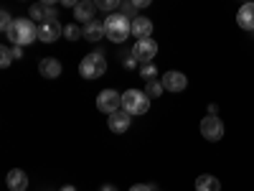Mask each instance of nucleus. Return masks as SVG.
Here are the masks:
<instances>
[{
    "mask_svg": "<svg viewBox=\"0 0 254 191\" xmlns=\"http://www.w3.org/2000/svg\"><path fill=\"white\" fill-rule=\"evenodd\" d=\"M38 38V28L31 18H15L13 20V26L8 31V41H13V46H28L33 44V41Z\"/></svg>",
    "mask_w": 254,
    "mask_h": 191,
    "instance_id": "1",
    "label": "nucleus"
},
{
    "mask_svg": "<svg viewBox=\"0 0 254 191\" xmlns=\"http://www.w3.org/2000/svg\"><path fill=\"white\" fill-rule=\"evenodd\" d=\"M104 36L115 44H122L127 41V36H132V20L125 18L122 13H112L104 18Z\"/></svg>",
    "mask_w": 254,
    "mask_h": 191,
    "instance_id": "2",
    "label": "nucleus"
},
{
    "mask_svg": "<svg viewBox=\"0 0 254 191\" xmlns=\"http://www.w3.org/2000/svg\"><path fill=\"white\" fill-rule=\"evenodd\" d=\"M122 110L127 115H145L150 110V97L145 95V90H127L122 92Z\"/></svg>",
    "mask_w": 254,
    "mask_h": 191,
    "instance_id": "3",
    "label": "nucleus"
},
{
    "mask_svg": "<svg viewBox=\"0 0 254 191\" xmlns=\"http://www.w3.org/2000/svg\"><path fill=\"white\" fill-rule=\"evenodd\" d=\"M104 72H107V61H104V54L102 51H92L81 59L79 64V74L84 79H99Z\"/></svg>",
    "mask_w": 254,
    "mask_h": 191,
    "instance_id": "4",
    "label": "nucleus"
},
{
    "mask_svg": "<svg viewBox=\"0 0 254 191\" xmlns=\"http://www.w3.org/2000/svg\"><path fill=\"white\" fill-rule=\"evenodd\" d=\"M97 110L99 112H107V115L122 110V95L117 90H102L97 95Z\"/></svg>",
    "mask_w": 254,
    "mask_h": 191,
    "instance_id": "5",
    "label": "nucleus"
},
{
    "mask_svg": "<svg viewBox=\"0 0 254 191\" xmlns=\"http://www.w3.org/2000/svg\"><path fill=\"white\" fill-rule=\"evenodd\" d=\"M201 135H203L206 140H211V143H216V140L224 138V122L219 120V115L203 117V122H201Z\"/></svg>",
    "mask_w": 254,
    "mask_h": 191,
    "instance_id": "6",
    "label": "nucleus"
},
{
    "mask_svg": "<svg viewBox=\"0 0 254 191\" xmlns=\"http://www.w3.org/2000/svg\"><path fill=\"white\" fill-rule=\"evenodd\" d=\"M155 54H158V41H153V38H142L132 46V56L142 64H153Z\"/></svg>",
    "mask_w": 254,
    "mask_h": 191,
    "instance_id": "7",
    "label": "nucleus"
},
{
    "mask_svg": "<svg viewBox=\"0 0 254 191\" xmlns=\"http://www.w3.org/2000/svg\"><path fill=\"white\" fill-rule=\"evenodd\" d=\"M130 122H132V115H127L125 110H117L112 115H107V125H110V130L112 133H127L130 130Z\"/></svg>",
    "mask_w": 254,
    "mask_h": 191,
    "instance_id": "8",
    "label": "nucleus"
},
{
    "mask_svg": "<svg viewBox=\"0 0 254 191\" xmlns=\"http://www.w3.org/2000/svg\"><path fill=\"white\" fill-rule=\"evenodd\" d=\"M160 84H163V90H168V92H183L186 84H188V79H186V74H181V72H165L163 79H160Z\"/></svg>",
    "mask_w": 254,
    "mask_h": 191,
    "instance_id": "9",
    "label": "nucleus"
},
{
    "mask_svg": "<svg viewBox=\"0 0 254 191\" xmlns=\"http://www.w3.org/2000/svg\"><path fill=\"white\" fill-rule=\"evenodd\" d=\"M94 13H97V3H89V0H81L74 8V23H84L87 26L89 20H94Z\"/></svg>",
    "mask_w": 254,
    "mask_h": 191,
    "instance_id": "10",
    "label": "nucleus"
},
{
    "mask_svg": "<svg viewBox=\"0 0 254 191\" xmlns=\"http://www.w3.org/2000/svg\"><path fill=\"white\" fill-rule=\"evenodd\" d=\"M61 33H64V28L59 20L56 23H41L38 26V41H44V44H54V41H59Z\"/></svg>",
    "mask_w": 254,
    "mask_h": 191,
    "instance_id": "11",
    "label": "nucleus"
},
{
    "mask_svg": "<svg viewBox=\"0 0 254 191\" xmlns=\"http://www.w3.org/2000/svg\"><path fill=\"white\" fill-rule=\"evenodd\" d=\"M132 36H135L137 41L150 38V36H153V20L145 18V15H137V18L132 20Z\"/></svg>",
    "mask_w": 254,
    "mask_h": 191,
    "instance_id": "12",
    "label": "nucleus"
},
{
    "mask_svg": "<svg viewBox=\"0 0 254 191\" xmlns=\"http://www.w3.org/2000/svg\"><path fill=\"white\" fill-rule=\"evenodd\" d=\"M5 184H8L10 191H26L28 189V176H26V171H20V168H13V171L8 174V179H5Z\"/></svg>",
    "mask_w": 254,
    "mask_h": 191,
    "instance_id": "13",
    "label": "nucleus"
},
{
    "mask_svg": "<svg viewBox=\"0 0 254 191\" xmlns=\"http://www.w3.org/2000/svg\"><path fill=\"white\" fill-rule=\"evenodd\" d=\"M38 74L46 77V79L61 77V61H59V59H44V61L38 64Z\"/></svg>",
    "mask_w": 254,
    "mask_h": 191,
    "instance_id": "14",
    "label": "nucleus"
},
{
    "mask_svg": "<svg viewBox=\"0 0 254 191\" xmlns=\"http://www.w3.org/2000/svg\"><path fill=\"white\" fill-rule=\"evenodd\" d=\"M237 23L244 28V31H254V3H247L239 8L237 13Z\"/></svg>",
    "mask_w": 254,
    "mask_h": 191,
    "instance_id": "15",
    "label": "nucleus"
},
{
    "mask_svg": "<svg viewBox=\"0 0 254 191\" xmlns=\"http://www.w3.org/2000/svg\"><path fill=\"white\" fill-rule=\"evenodd\" d=\"M102 36H104V20H89V23L84 26V38L87 41H94L97 44Z\"/></svg>",
    "mask_w": 254,
    "mask_h": 191,
    "instance_id": "16",
    "label": "nucleus"
},
{
    "mask_svg": "<svg viewBox=\"0 0 254 191\" xmlns=\"http://www.w3.org/2000/svg\"><path fill=\"white\" fill-rule=\"evenodd\" d=\"M219 189H221V184H219V179H216V176L203 174V176H198V179H196V191H219Z\"/></svg>",
    "mask_w": 254,
    "mask_h": 191,
    "instance_id": "17",
    "label": "nucleus"
},
{
    "mask_svg": "<svg viewBox=\"0 0 254 191\" xmlns=\"http://www.w3.org/2000/svg\"><path fill=\"white\" fill-rule=\"evenodd\" d=\"M145 95L150 97V99L160 97V95H163V84H160L158 79H153V82H145Z\"/></svg>",
    "mask_w": 254,
    "mask_h": 191,
    "instance_id": "18",
    "label": "nucleus"
},
{
    "mask_svg": "<svg viewBox=\"0 0 254 191\" xmlns=\"http://www.w3.org/2000/svg\"><path fill=\"white\" fill-rule=\"evenodd\" d=\"M13 61H15V56H13V46H0V67L8 69Z\"/></svg>",
    "mask_w": 254,
    "mask_h": 191,
    "instance_id": "19",
    "label": "nucleus"
},
{
    "mask_svg": "<svg viewBox=\"0 0 254 191\" xmlns=\"http://www.w3.org/2000/svg\"><path fill=\"white\" fill-rule=\"evenodd\" d=\"M120 0H97V10H107L110 15H112V10H117L120 13Z\"/></svg>",
    "mask_w": 254,
    "mask_h": 191,
    "instance_id": "20",
    "label": "nucleus"
},
{
    "mask_svg": "<svg viewBox=\"0 0 254 191\" xmlns=\"http://www.w3.org/2000/svg\"><path fill=\"white\" fill-rule=\"evenodd\" d=\"M64 36H66L69 41H76V38H81V36H84V28H79L76 23H69L66 28H64Z\"/></svg>",
    "mask_w": 254,
    "mask_h": 191,
    "instance_id": "21",
    "label": "nucleus"
},
{
    "mask_svg": "<svg viewBox=\"0 0 254 191\" xmlns=\"http://www.w3.org/2000/svg\"><path fill=\"white\" fill-rule=\"evenodd\" d=\"M140 77H142L145 82H153V79H158V72H155V67H153V64H142Z\"/></svg>",
    "mask_w": 254,
    "mask_h": 191,
    "instance_id": "22",
    "label": "nucleus"
},
{
    "mask_svg": "<svg viewBox=\"0 0 254 191\" xmlns=\"http://www.w3.org/2000/svg\"><path fill=\"white\" fill-rule=\"evenodd\" d=\"M31 20L46 23V5H31Z\"/></svg>",
    "mask_w": 254,
    "mask_h": 191,
    "instance_id": "23",
    "label": "nucleus"
},
{
    "mask_svg": "<svg viewBox=\"0 0 254 191\" xmlns=\"http://www.w3.org/2000/svg\"><path fill=\"white\" fill-rule=\"evenodd\" d=\"M13 20H15V18H10V13H8V10L0 13V28H3V33H5V36H8V31H10V26H13Z\"/></svg>",
    "mask_w": 254,
    "mask_h": 191,
    "instance_id": "24",
    "label": "nucleus"
},
{
    "mask_svg": "<svg viewBox=\"0 0 254 191\" xmlns=\"http://www.w3.org/2000/svg\"><path fill=\"white\" fill-rule=\"evenodd\" d=\"M135 10H137V8H135V3H122V5H120V13H122L125 18H130V20H135V18H137V15H135Z\"/></svg>",
    "mask_w": 254,
    "mask_h": 191,
    "instance_id": "25",
    "label": "nucleus"
},
{
    "mask_svg": "<svg viewBox=\"0 0 254 191\" xmlns=\"http://www.w3.org/2000/svg\"><path fill=\"white\" fill-rule=\"evenodd\" d=\"M56 20H59V13H56V8L46 5V23H56Z\"/></svg>",
    "mask_w": 254,
    "mask_h": 191,
    "instance_id": "26",
    "label": "nucleus"
},
{
    "mask_svg": "<svg viewBox=\"0 0 254 191\" xmlns=\"http://www.w3.org/2000/svg\"><path fill=\"white\" fill-rule=\"evenodd\" d=\"M130 191H155V186L153 184H135V186H130Z\"/></svg>",
    "mask_w": 254,
    "mask_h": 191,
    "instance_id": "27",
    "label": "nucleus"
},
{
    "mask_svg": "<svg viewBox=\"0 0 254 191\" xmlns=\"http://www.w3.org/2000/svg\"><path fill=\"white\" fill-rule=\"evenodd\" d=\"M135 61H137V59H135V56L130 54V56L125 59V67H127V69H132V67H135Z\"/></svg>",
    "mask_w": 254,
    "mask_h": 191,
    "instance_id": "28",
    "label": "nucleus"
},
{
    "mask_svg": "<svg viewBox=\"0 0 254 191\" xmlns=\"http://www.w3.org/2000/svg\"><path fill=\"white\" fill-rule=\"evenodd\" d=\"M150 5V0H135V8H147Z\"/></svg>",
    "mask_w": 254,
    "mask_h": 191,
    "instance_id": "29",
    "label": "nucleus"
},
{
    "mask_svg": "<svg viewBox=\"0 0 254 191\" xmlns=\"http://www.w3.org/2000/svg\"><path fill=\"white\" fill-rule=\"evenodd\" d=\"M13 56L20 59V56H23V49H20V46H13Z\"/></svg>",
    "mask_w": 254,
    "mask_h": 191,
    "instance_id": "30",
    "label": "nucleus"
},
{
    "mask_svg": "<svg viewBox=\"0 0 254 191\" xmlns=\"http://www.w3.org/2000/svg\"><path fill=\"white\" fill-rule=\"evenodd\" d=\"M99 191H117V186H112V184H104Z\"/></svg>",
    "mask_w": 254,
    "mask_h": 191,
    "instance_id": "31",
    "label": "nucleus"
},
{
    "mask_svg": "<svg viewBox=\"0 0 254 191\" xmlns=\"http://www.w3.org/2000/svg\"><path fill=\"white\" fill-rule=\"evenodd\" d=\"M59 191H76V189H74V186H61Z\"/></svg>",
    "mask_w": 254,
    "mask_h": 191,
    "instance_id": "32",
    "label": "nucleus"
},
{
    "mask_svg": "<svg viewBox=\"0 0 254 191\" xmlns=\"http://www.w3.org/2000/svg\"><path fill=\"white\" fill-rule=\"evenodd\" d=\"M155 191H158V189H155Z\"/></svg>",
    "mask_w": 254,
    "mask_h": 191,
    "instance_id": "33",
    "label": "nucleus"
}]
</instances>
